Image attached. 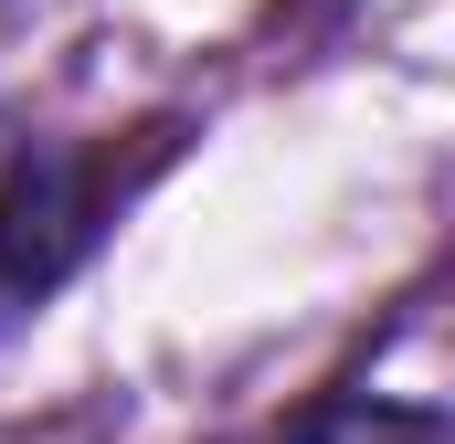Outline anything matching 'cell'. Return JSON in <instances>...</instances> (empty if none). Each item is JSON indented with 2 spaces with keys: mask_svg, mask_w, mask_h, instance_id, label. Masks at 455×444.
I'll list each match as a JSON object with an SVG mask.
<instances>
[{
  "mask_svg": "<svg viewBox=\"0 0 455 444\" xmlns=\"http://www.w3.org/2000/svg\"><path fill=\"white\" fill-rule=\"evenodd\" d=\"M170 159V127L138 138H11L0 159V329L32 318L138 202V180Z\"/></svg>",
  "mask_w": 455,
  "mask_h": 444,
  "instance_id": "6da1fadb",
  "label": "cell"
},
{
  "mask_svg": "<svg viewBox=\"0 0 455 444\" xmlns=\"http://www.w3.org/2000/svg\"><path fill=\"white\" fill-rule=\"evenodd\" d=\"M275 444H445V413H435V402H371V392H339V402L297 413Z\"/></svg>",
  "mask_w": 455,
  "mask_h": 444,
  "instance_id": "7a4b0ae2",
  "label": "cell"
},
{
  "mask_svg": "<svg viewBox=\"0 0 455 444\" xmlns=\"http://www.w3.org/2000/svg\"><path fill=\"white\" fill-rule=\"evenodd\" d=\"M32 11H64V0H0V21H32Z\"/></svg>",
  "mask_w": 455,
  "mask_h": 444,
  "instance_id": "3957f363",
  "label": "cell"
},
{
  "mask_svg": "<svg viewBox=\"0 0 455 444\" xmlns=\"http://www.w3.org/2000/svg\"><path fill=\"white\" fill-rule=\"evenodd\" d=\"M0 159H11V116H0Z\"/></svg>",
  "mask_w": 455,
  "mask_h": 444,
  "instance_id": "277c9868",
  "label": "cell"
}]
</instances>
